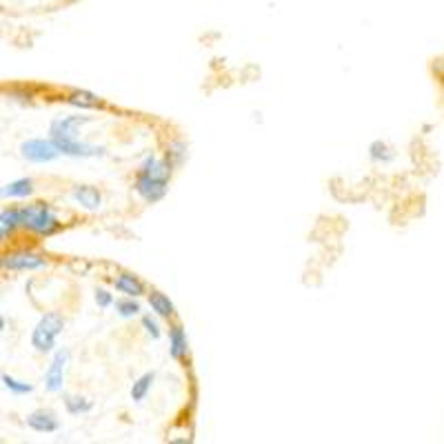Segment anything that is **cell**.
<instances>
[{
  "label": "cell",
  "mask_w": 444,
  "mask_h": 444,
  "mask_svg": "<svg viewBox=\"0 0 444 444\" xmlns=\"http://www.w3.org/2000/svg\"><path fill=\"white\" fill-rule=\"evenodd\" d=\"M67 102L71 104V107L81 109V111H87V109H100L102 107V100L91 94V91H85V89H78V91H71V94L67 96Z\"/></svg>",
  "instance_id": "obj_12"
},
{
  "label": "cell",
  "mask_w": 444,
  "mask_h": 444,
  "mask_svg": "<svg viewBox=\"0 0 444 444\" xmlns=\"http://www.w3.org/2000/svg\"><path fill=\"white\" fill-rule=\"evenodd\" d=\"M18 209H5L0 211V242H3L7 236H11L18 229Z\"/></svg>",
  "instance_id": "obj_17"
},
{
  "label": "cell",
  "mask_w": 444,
  "mask_h": 444,
  "mask_svg": "<svg viewBox=\"0 0 444 444\" xmlns=\"http://www.w3.org/2000/svg\"><path fill=\"white\" fill-rule=\"evenodd\" d=\"M113 307L120 318H136L140 313V305L136 303V298H129V296H125L123 300H116Z\"/></svg>",
  "instance_id": "obj_20"
},
{
  "label": "cell",
  "mask_w": 444,
  "mask_h": 444,
  "mask_svg": "<svg viewBox=\"0 0 444 444\" xmlns=\"http://www.w3.org/2000/svg\"><path fill=\"white\" fill-rule=\"evenodd\" d=\"M34 193V180L32 178H18L9 185L0 187V198H27Z\"/></svg>",
  "instance_id": "obj_13"
},
{
  "label": "cell",
  "mask_w": 444,
  "mask_h": 444,
  "mask_svg": "<svg viewBox=\"0 0 444 444\" xmlns=\"http://www.w3.org/2000/svg\"><path fill=\"white\" fill-rule=\"evenodd\" d=\"M5 326H7V322H5V318H3V316H0V333L5 331Z\"/></svg>",
  "instance_id": "obj_24"
},
{
  "label": "cell",
  "mask_w": 444,
  "mask_h": 444,
  "mask_svg": "<svg viewBox=\"0 0 444 444\" xmlns=\"http://www.w3.org/2000/svg\"><path fill=\"white\" fill-rule=\"evenodd\" d=\"M20 153L25 160L43 165V162H54L56 158H60V151L54 147L51 140H43V138H32L25 140L20 145Z\"/></svg>",
  "instance_id": "obj_5"
},
{
  "label": "cell",
  "mask_w": 444,
  "mask_h": 444,
  "mask_svg": "<svg viewBox=\"0 0 444 444\" xmlns=\"http://www.w3.org/2000/svg\"><path fill=\"white\" fill-rule=\"evenodd\" d=\"M0 267L9 271H38L47 267L45 256L29 251V249H18V251H7L0 258Z\"/></svg>",
  "instance_id": "obj_4"
},
{
  "label": "cell",
  "mask_w": 444,
  "mask_h": 444,
  "mask_svg": "<svg viewBox=\"0 0 444 444\" xmlns=\"http://www.w3.org/2000/svg\"><path fill=\"white\" fill-rule=\"evenodd\" d=\"M185 155H187V147L182 145V142H169V147H167V165L169 167H178L182 160H185Z\"/></svg>",
  "instance_id": "obj_21"
},
{
  "label": "cell",
  "mask_w": 444,
  "mask_h": 444,
  "mask_svg": "<svg viewBox=\"0 0 444 444\" xmlns=\"http://www.w3.org/2000/svg\"><path fill=\"white\" fill-rule=\"evenodd\" d=\"M142 326H145V331H147L151 338H155V340H158V338L162 335V331H160L158 322H155V320H151V316H142Z\"/></svg>",
  "instance_id": "obj_22"
},
{
  "label": "cell",
  "mask_w": 444,
  "mask_h": 444,
  "mask_svg": "<svg viewBox=\"0 0 444 444\" xmlns=\"http://www.w3.org/2000/svg\"><path fill=\"white\" fill-rule=\"evenodd\" d=\"M0 382H3V387L9 391V394H16V396H27V394H32V391H34V384L32 382L18 380V377L9 375V373L0 375Z\"/></svg>",
  "instance_id": "obj_19"
},
{
  "label": "cell",
  "mask_w": 444,
  "mask_h": 444,
  "mask_svg": "<svg viewBox=\"0 0 444 444\" xmlns=\"http://www.w3.org/2000/svg\"><path fill=\"white\" fill-rule=\"evenodd\" d=\"M94 298H96V305L100 309H109L113 305V296L107 289H96V296Z\"/></svg>",
  "instance_id": "obj_23"
},
{
  "label": "cell",
  "mask_w": 444,
  "mask_h": 444,
  "mask_svg": "<svg viewBox=\"0 0 444 444\" xmlns=\"http://www.w3.org/2000/svg\"><path fill=\"white\" fill-rule=\"evenodd\" d=\"M18 225L38 236H54L60 229L56 211L47 202H36L18 209Z\"/></svg>",
  "instance_id": "obj_2"
},
{
  "label": "cell",
  "mask_w": 444,
  "mask_h": 444,
  "mask_svg": "<svg viewBox=\"0 0 444 444\" xmlns=\"http://www.w3.org/2000/svg\"><path fill=\"white\" fill-rule=\"evenodd\" d=\"M67 364H69V351L60 349L51 358V364L47 367L45 373V389L49 394H60L64 387V373H67Z\"/></svg>",
  "instance_id": "obj_6"
},
{
  "label": "cell",
  "mask_w": 444,
  "mask_h": 444,
  "mask_svg": "<svg viewBox=\"0 0 444 444\" xmlns=\"http://www.w3.org/2000/svg\"><path fill=\"white\" fill-rule=\"evenodd\" d=\"M27 426L34 429L36 433H56L60 429V422L54 411L49 409H38L27 415Z\"/></svg>",
  "instance_id": "obj_8"
},
{
  "label": "cell",
  "mask_w": 444,
  "mask_h": 444,
  "mask_svg": "<svg viewBox=\"0 0 444 444\" xmlns=\"http://www.w3.org/2000/svg\"><path fill=\"white\" fill-rule=\"evenodd\" d=\"M369 158L373 162L387 165V162H394L396 160V151H394V147H389L384 140H373L371 145H369Z\"/></svg>",
  "instance_id": "obj_15"
},
{
  "label": "cell",
  "mask_w": 444,
  "mask_h": 444,
  "mask_svg": "<svg viewBox=\"0 0 444 444\" xmlns=\"http://www.w3.org/2000/svg\"><path fill=\"white\" fill-rule=\"evenodd\" d=\"M149 307H151V311L155 313V316H160V318H172L176 313V307H174L172 300H169V296H165L160 291H151L149 293Z\"/></svg>",
  "instance_id": "obj_14"
},
{
  "label": "cell",
  "mask_w": 444,
  "mask_h": 444,
  "mask_svg": "<svg viewBox=\"0 0 444 444\" xmlns=\"http://www.w3.org/2000/svg\"><path fill=\"white\" fill-rule=\"evenodd\" d=\"M167 189H169V182H167V180L149 178V176H145V174H138V176H136V193H138L145 202H149V204L162 200L165 195H167Z\"/></svg>",
  "instance_id": "obj_7"
},
{
  "label": "cell",
  "mask_w": 444,
  "mask_h": 444,
  "mask_svg": "<svg viewBox=\"0 0 444 444\" xmlns=\"http://www.w3.org/2000/svg\"><path fill=\"white\" fill-rule=\"evenodd\" d=\"M153 380H155V373L153 371L142 373L138 380L132 384V400L134 402H142V400H145L149 396L151 387H153Z\"/></svg>",
  "instance_id": "obj_16"
},
{
  "label": "cell",
  "mask_w": 444,
  "mask_h": 444,
  "mask_svg": "<svg viewBox=\"0 0 444 444\" xmlns=\"http://www.w3.org/2000/svg\"><path fill=\"white\" fill-rule=\"evenodd\" d=\"M71 198L76 204L87 209V211H98L102 204V193L91 185H76L71 189Z\"/></svg>",
  "instance_id": "obj_9"
},
{
  "label": "cell",
  "mask_w": 444,
  "mask_h": 444,
  "mask_svg": "<svg viewBox=\"0 0 444 444\" xmlns=\"http://www.w3.org/2000/svg\"><path fill=\"white\" fill-rule=\"evenodd\" d=\"M113 286H116V291H120L129 298H140L147 291L145 282H142L140 278H136L134 273H120V276H116Z\"/></svg>",
  "instance_id": "obj_11"
},
{
  "label": "cell",
  "mask_w": 444,
  "mask_h": 444,
  "mask_svg": "<svg viewBox=\"0 0 444 444\" xmlns=\"http://www.w3.org/2000/svg\"><path fill=\"white\" fill-rule=\"evenodd\" d=\"M91 123V116H67V118H58L49 127V140L60 151V155H71V158H98L104 155V147L87 145L81 142L78 132Z\"/></svg>",
  "instance_id": "obj_1"
},
{
  "label": "cell",
  "mask_w": 444,
  "mask_h": 444,
  "mask_svg": "<svg viewBox=\"0 0 444 444\" xmlns=\"http://www.w3.org/2000/svg\"><path fill=\"white\" fill-rule=\"evenodd\" d=\"M64 409L69 415H85L94 409V402L85 396H64Z\"/></svg>",
  "instance_id": "obj_18"
},
{
  "label": "cell",
  "mask_w": 444,
  "mask_h": 444,
  "mask_svg": "<svg viewBox=\"0 0 444 444\" xmlns=\"http://www.w3.org/2000/svg\"><path fill=\"white\" fill-rule=\"evenodd\" d=\"M169 356L174 360H185L189 356V342H187V333L182 326H172L169 329Z\"/></svg>",
  "instance_id": "obj_10"
},
{
  "label": "cell",
  "mask_w": 444,
  "mask_h": 444,
  "mask_svg": "<svg viewBox=\"0 0 444 444\" xmlns=\"http://www.w3.org/2000/svg\"><path fill=\"white\" fill-rule=\"evenodd\" d=\"M64 329V318L56 311H49L38 320V324L32 331V347L38 354H49V351L56 349L58 338Z\"/></svg>",
  "instance_id": "obj_3"
}]
</instances>
